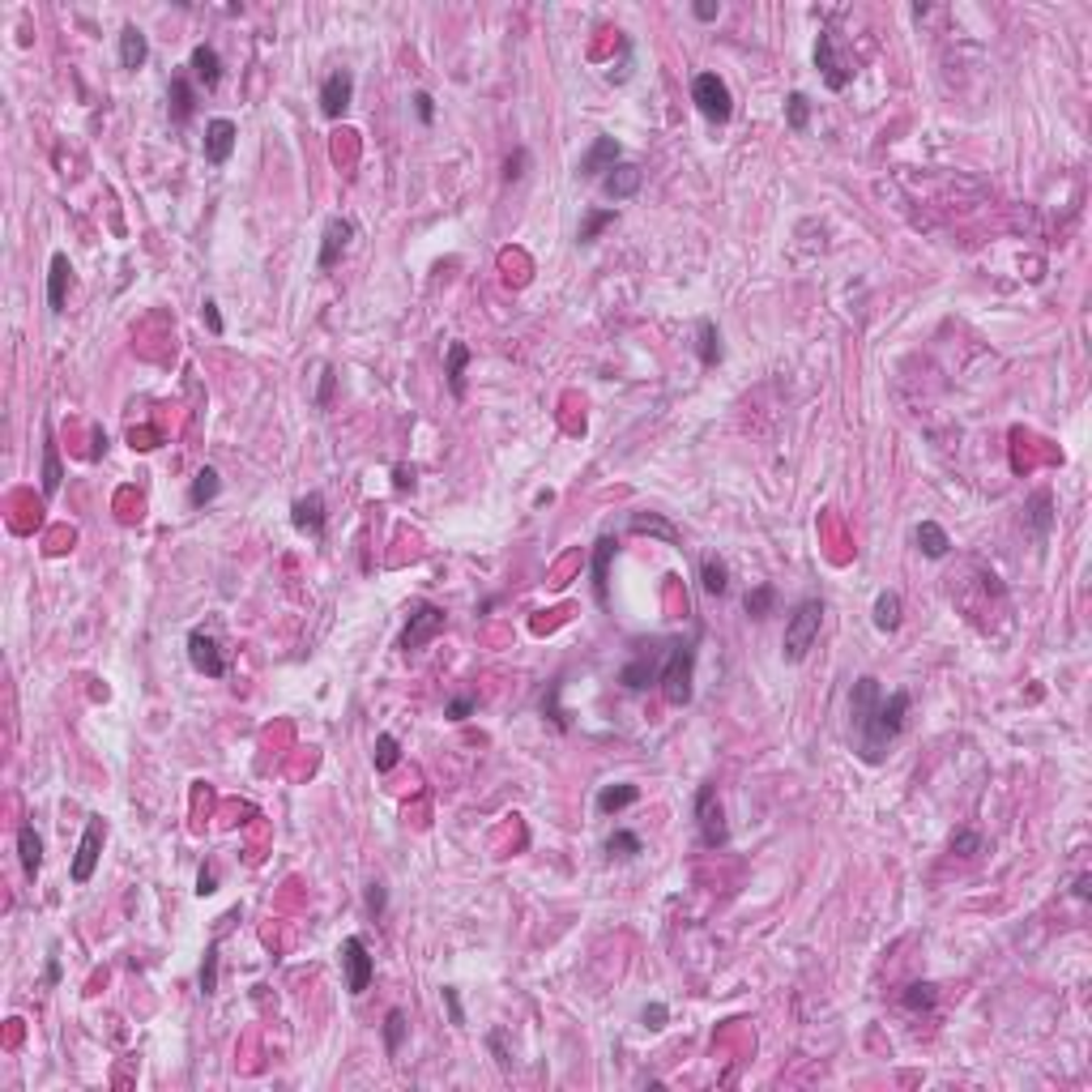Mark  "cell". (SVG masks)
Wrapping results in <instances>:
<instances>
[{"instance_id":"obj_53","label":"cell","mask_w":1092,"mask_h":1092,"mask_svg":"<svg viewBox=\"0 0 1092 1092\" xmlns=\"http://www.w3.org/2000/svg\"><path fill=\"white\" fill-rule=\"evenodd\" d=\"M440 995H444V1007H448V1020H453V1025H457V1028H461V1025H465V1007H461V995H457V986H444V990H440Z\"/></svg>"},{"instance_id":"obj_35","label":"cell","mask_w":1092,"mask_h":1092,"mask_svg":"<svg viewBox=\"0 0 1092 1092\" xmlns=\"http://www.w3.org/2000/svg\"><path fill=\"white\" fill-rule=\"evenodd\" d=\"M935 1003H939L935 982H909L905 995H900V1007H905V1012H935Z\"/></svg>"},{"instance_id":"obj_5","label":"cell","mask_w":1092,"mask_h":1092,"mask_svg":"<svg viewBox=\"0 0 1092 1092\" xmlns=\"http://www.w3.org/2000/svg\"><path fill=\"white\" fill-rule=\"evenodd\" d=\"M696 828H700V845L705 850L730 845V828H725V811H721V798H717L713 781H705L696 790Z\"/></svg>"},{"instance_id":"obj_2","label":"cell","mask_w":1092,"mask_h":1092,"mask_svg":"<svg viewBox=\"0 0 1092 1092\" xmlns=\"http://www.w3.org/2000/svg\"><path fill=\"white\" fill-rule=\"evenodd\" d=\"M696 653H700V628L692 640H675L666 648V666H662V696L675 708H687L696 696Z\"/></svg>"},{"instance_id":"obj_25","label":"cell","mask_w":1092,"mask_h":1092,"mask_svg":"<svg viewBox=\"0 0 1092 1092\" xmlns=\"http://www.w3.org/2000/svg\"><path fill=\"white\" fill-rule=\"evenodd\" d=\"M18 858H22L26 880H39V870H43V837L35 832V823H22V828H18Z\"/></svg>"},{"instance_id":"obj_57","label":"cell","mask_w":1092,"mask_h":1092,"mask_svg":"<svg viewBox=\"0 0 1092 1092\" xmlns=\"http://www.w3.org/2000/svg\"><path fill=\"white\" fill-rule=\"evenodd\" d=\"M1075 896H1080V900L1092 896V880H1088V875H1080V880H1075Z\"/></svg>"},{"instance_id":"obj_16","label":"cell","mask_w":1092,"mask_h":1092,"mask_svg":"<svg viewBox=\"0 0 1092 1092\" xmlns=\"http://www.w3.org/2000/svg\"><path fill=\"white\" fill-rule=\"evenodd\" d=\"M619 154H623V150H619L615 137H593V145L580 154V163H576V175L580 180H598V175H606L610 167L619 163Z\"/></svg>"},{"instance_id":"obj_13","label":"cell","mask_w":1092,"mask_h":1092,"mask_svg":"<svg viewBox=\"0 0 1092 1092\" xmlns=\"http://www.w3.org/2000/svg\"><path fill=\"white\" fill-rule=\"evenodd\" d=\"M235 141H240V128H235V120L213 116L210 124H205V163H213V167L231 163Z\"/></svg>"},{"instance_id":"obj_44","label":"cell","mask_w":1092,"mask_h":1092,"mask_svg":"<svg viewBox=\"0 0 1092 1092\" xmlns=\"http://www.w3.org/2000/svg\"><path fill=\"white\" fill-rule=\"evenodd\" d=\"M474 708H478V696H474V692H465V696L448 700L444 717H448V721H465V717H474Z\"/></svg>"},{"instance_id":"obj_30","label":"cell","mask_w":1092,"mask_h":1092,"mask_svg":"<svg viewBox=\"0 0 1092 1092\" xmlns=\"http://www.w3.org/2000/svg\"><path fill=\"white\" fill-rule=\"evenodd\" d=\"M470 346L465 342H448V350H444V376H448V388H453V397H465V368H470Z\"/></svg>"},{"instance_id":"obj_36","label":"cell","mask_w":1092,"mask_h":1092,"mask_svg":"<svg viewBox=\"0 0 1092 1092\" xmlns=\"http://www.w3.org/2000/svg\"><path fill=\"white\" fill-rule=\"evenodd\" d=\"M606 853L610 858H619V862H632V858L645 853V841H640L632 828H615L610 832V841H606Z\"/></svg>"},{"instance_id":"obj_24","label":"cell","mask_w":1092,"mask_h":1092,"mask_svg":"<svg viewBox=\"0 0 1092 1092\" xmlns=\"http://www.w3.org/2000/svg\"><path fill=\"white\" fill-rule=\"evenodd\" d=\"M167 103H171V120H175V124H188V120H193V111H197V90H193V81H188V73H175V78H171Z\"/></svg>"},{"instance_id":"obj_6","label":"cell","mask_w":1092,"mask_h":1092,"mask_svg":"<svg viewBox=\"0 0 1092 1092\" xmlns=\"http://www.w3.org/2000/svg\"><path fill=\"white\" fill-rule=\"evenodd\" d=\"M444 623H448L444 606H435V602H418V606L410 610V619H406L401 648H406V653H418V648H427L435 636H440V632H444Z\"/></svg>"},{"instance_id":"obj_10","label":"cell","mask_w":1092,"mask_h":1092,"mask_svg":"<svg viewBox=\"0 0 1092 1092\" xmlns=\"http://www.w3.org/2000/svg\"><path fill=\"white\" fill-rule=\"evenodd\" d=\"M350 103H355V73L350 68H333L329 78L320 81V116L342 120Z\"/></svg>"},{"instance_id":"obj_19","label":"cell","mask_w":1092,"mask_h":1092,"mask_svg":"<svg viewBox=\"0 0 1092 1092\" xmlns=\"http://www.w3.org/2000/svg\"><path fill=\"white\" fill-rule=\"evenodd\" d=\"M188 68H193V81L205 90H218L223 86V56H218V48H210V43H197L193 48V60H188Z\"/></svg>"},{"instance_id":"obj_58","label":"cell","mask_w":1092,"mask_h":1092,"mask_svg":"<svg viewBox=\"0 0 1092 1092\" xmlns=\"http://www.w3.org/2000/svg\"><path fill=\"white\" fill-rule=\"evenodd\" d=\"M103 453H107V435L98 431V435H95V448H90V457H95V461H98V457H103Z\"/></svg>"},{"instance_id":"obj_17","label":"cell","mask_w":1092,"mask_h":1092,"mask_svg":"<svg viewBox=\"0 0 1092 1092\" xmlns=\"http://www.w3.org/2000/svg\"><path fill=\"white\" fill-rule=\"evenodd\" d=\"M615 551H619V538H615V533H602L598 546H593V560H590L593 598H598V606H606V602H610V560H615Z\"/></svg>"},{"instance_id":"obj_27","label":"cell","mask_w":1092,"mask_h":1092,"mask_svg":"<svg viewBox=\"0 0 1092 1092\" xmlns=\"http://www.w3.org/2000/svg\"><path fill=\"white\" fill-rule=\"evenodd\" d=\"M632 803H640V785H632V781L602 785L598 790V815H619V811H628Z\"/></svg>"},{"instance_id":"obj_33","label":"cell","mask_w":1092,"mask_h":1092,"mask_svg":"<svg viewBox=\"0 0 1092 1092\" xmlns=\"http://www.w3.org/2000/svg\"><path fill=\"white\" fill-rule=\"evenodd\" d=\"M218 491H223V474H218L213 465H205V470H197L193 487H188V503H193V508H205V503L218 500Z\"/></svg>"},{"instance_id":"obj_49","label":"cell","mask_w":1092,"mask_h":1092,"mask_svg":"<svg viewBox=\"0 0 1092 1092\" xmlns=\"http://www.w3.org/2000/svg\"><path fill=\"white\" fill-rule=\"evenodd\" d=\"M385 909H388V888L385 883H368V913L371 918H385Z\"/></svg>"},{"instance_id":"obj_50","label":"cell","mask_w":1092,"mask_h":1092,"mask_svg":"<svg viewBox=\"0 0 1092 1092\" xmlns=\"http://www.w3.org/2000/svg\"><path fill=\"white\" fill-rule=\"evenodd\" d=\"M640 1020H645V1028H653V1033H658V1028H666L670 1007H666V1003H648L645 1012H640Z\"/></svg>"},{"instance_id":"obj_31","label":"cell","mask_w":1092,"mask_h":1092,"mask_svg":"<svg viewBox=\"0 0 1092 1092\" xmlns=\"http://www.w3.org/2000/svg\"><path fill=\"white\" fill-rule=\"evenodd\" d=\"M700 590H705L708 598H725V593H730V568H725V560H717V555H705V560H700Z\"/></svg>"},{"instance_id":"obj_52","label":"cell","mask_w":1092,"mask_h":1092,"mask_svg":"<svg viewBox=\"0 0 1092 1092\" xmlns=\"http://www.w3.org/2000/svg\"><path fill=\"white\" fill-rule=\"evenodd\" d=\"M415 116L418 124H435V98L427 90H415Z\"/></svg>"},{"instance_id":"obj_40","label":"cell","mask_w":1092,"mask_h":1092,"mask_svg":"<svg viewBox=\"0 0 1092 1092\" xmlns=\"http://www.w3.org/2000/svg\"><path fill=\"white\" fill-rule=\"evenodd\" d=\"M560 692H563V678H555V683L546 687V696H542V713L551 717L555 730H563V735H568L572 721H568V713H563V705H560Z\"/></svg>"},{"instance_id":"obj_23","label":"cell","mask_w":1092,"mask_h":1092,"mask_svg":"<svg viewBox=\"0 0 1092 1092\" xmlns=\"http://www.w3.org/2000/svg\"><path fill=\"white\" fill-rule=\"evenodd\" d=\"M68 282H73V265H68L65 252H56V256H51V265H48V308L56 312V316L65 312Z\"/></svg>"},{"instance_id":"obj_55","label":"cell","mask_w":1092,"mask_h":1092,"mask_svg":"<svg viewBox=\"0 0 1092 1092\" xmlns=\"http://www.w3.org/2000/svg\"><path fill=\"white\" fill-rule=\"evenodd\" d=\"M717 13H721L717 0H696V5H692V18L696 22H717Z\"/></svg>"},{"instance_id":"obj_28","label":"cell","mask_w":1092,"mask_h":1092,"mask_svg":"<svg viewBox=\"0 0 1092 1092\" xmlns=\"http://www.w3.org/2000/svg\"><path fill=\"white\" fill-rule=\"evenodd\" d=\"M145 60H150V39L128 22V26L120 30V68H141Z\"/></svg>"},{"instance_id":"obj_7","label":"cell","mask_w":1092,"mask_h":1092,"mask_svg":"<svg viewBox=\"0 0 1092 1092\" xmlns=\"http://www.w3.org/2000/svg\"><path fill=\"white\" fill-rule=\"evenodd\" d=\"M103 841H107L103 815H90L86 832H81V841H78V853H73V866H68L73 883H90V880H95V866H98V858H103Z\"/></svg>"},{"instance_id":"obj_56","label":"cell","mask_w":1092,"mask_h":1092,"mask_svg":"<svg viewBox=\"0 0 1092 1092\" xmlns=\"http://www.w3.org/2000/svg\"><path fill=\"white\" fill-rule=\"evenodd\" d=\"M393 487L397 491H415V470L410 465H393Z\"/></svg>"},{"instance_id":"obj_26","label":"cell","mask_w":1092,"mask_h":1092,"mask_svg":"<svg viewBox=\"0 0 1092 1092\" xmlns=\"http://www.w3.org/2000/svg\"><path fill=\"white\" fill-rule=\"evenodd\" d=\"M696 355H700V368H717L721 363V329H717V320L700 316L696 320Z\"/></svg>"},{"instance_id":"obj_9","label":"cell","mask_w":1092,"mask_h":1092,"mask_svg":"<svg viewBox=\"0 0 1092 1092\" xmlns=\"http://www.w3.org/2000/svg\"><path fill=\"white\" fill-rule=\"evenodd\" d=\"M662 666H666V653L658 645H645L636 648V658L628 666L619 670V683L628 687V692H645V687H653L662 678Z\"/></svg>"},{"instance_id":"obj_43","label":"cell","mask_w":1092,"mask_h":1092,"mask_svg":"<svg viewBox=\"0 0 1092 1092\" xmlns=\"http://www.w3.org/2000/svg\"><path fill=\"white\" fill-rule=\"evenodd\" d=\"M986 850V841H982V832H973V828H960L956 837H952V853L956 858H977V853Z\"/></svg>"},{"instance_id":"obj_34","label":"cell","mask_w":1092,"mask_h":1092,"mask_svg":"<svg viewBox=\"0 0 1092 1092\" xmlns=\"http://www.w3.org/2000/svg\"><path fill=\"white\" fill-rule=\"evenodd\" d=\"M619 223V213L615 210H585V218H580V231H576V243L580 248H590L593 240H598L606 226Z\"/></svg>"},{"instance_id":"obj_22","label":"cell","mask_w":1092,"mask_h":1092,"mask_svg":"<svg viewBox=\"0 0 1092 1092\" xmlns=\"http://www.w3.org/2000/svg\"><path fill=\"white\" fill-rule=\"evenodd\" d=\"M1025 521H1028V530H1033L1037 542L1050 538V530H1054V495L1050 491H1033V495H1028V500H1025Z\"/></svg>"},{"instance_id":"obj_38","label":"cell","mask_w":1092,"mask_h":1092,"mask_svg":"<svg viewBox=\"0 0 1092 1092\" xmlns=\"http://www.w3.org/2000/svg\"><path fill=\"white\" fill-rule=\"evenodd\" d=\"M785 124H790V133H807V124H811V98L803 90H794L785 98Z\"/></svg>"},{"instance_id":"obj_54","label":"cell","mask_w":1092,"mask_h":1092,"mask_svg":"<svg viewBox=\"0 0 1092 1092\" xmlns=\"http://www.w3.org/2000/svg\"><path fill=\"white\" fill-rule=\"evenodd\" d=\"M60 977H65V968H60V952L51 948L48 952V968H43V986H48V990L60 986Z\"/></svg>"},{"instance_id":"obj_18","label":"cell","mask_w":1092,"mask_h":1092,"mask_svg":"<svg viewBox=\"0 0 1092 1092\" xmlns=\"http://www.w3.org/2000/svg\"><path fill=\"white\" fill-rule=\"evenodd\" d=\"M640 180H645V171H640L636 163H615L602 175V193H606L610 201H632V197L640 193Z\"/></svg>"},{"instance_id":"obj_3","label":"cell","mask_w":1092,"mask_h":1092,"mask_svg":"<svg viewBox=\"0 0 1092 1092\" xmlns=\"http://www.w3.org/2000/svg\"><path fill=\"white\" fill-rule=\"evenodd\" d=\"M820 623H823V602L820 598H803L794 606V615L785 619V636H781V658L790 666L807 662L811 645L820 640Z\"/></svg>"},{"instance_id":"obj_11","label":"cell","mask_w":1092,"mask_h":1092,"mask_svg":"<svg viewBox=\"0 0 1092 1092\" xmlns=\"http://www.w3.org/2000/svg\"><path fill=\"white\" fill-rule=\"evenodd\" d=\"M358 235V226H355V218H329L325 223V235H320V256H316V269L320 273H329L333 265L346 256V248H350V240Z\"/></svg>"},{"instance_id":"obj_14","label":"cell","mask_w":1092,"mask_h":1092,"mask_svg":"<svg viewBox=\"0 0 1092 1092\" xmlns=\"http://www.w3.org/2000/svg\"><path fill=\"white\" fill-rule=\"evenodd\" d=\"M290 525L308 538H325V525H329V513H325V495L308 491L303 500L290 503Z\"/></svg>"},{"instance_id":"obj_45","label":"cell","mask_w":1092,"mask_h":1092,"mask_svg":"<svg viewBox=\"0 0 1092 1092\" xmlns=\"http://www.w3.org/2000/svg\"><path fill=\"white\" fill-rule=\"evenodd\" d=\"M333 388H338V371L325 363V368H320V388H316V410H329L333 406Z\"/></svg>"},{"instance_id":"obj_20","label":"cell","mask_w":1092,"mask_h":1092,"mask_svg":"<svg viewBox=\"0 0 1092 1092\" xmlns=\"http://www.w3.org/2000/svg\"><path fill=\"white\" fill-rule=\"evenodd\" d=\"M628 530L640 533V538H662L666 546H683V533H678L675 521H670V517H662V513H632Z\"/></svg>"},{"instance_id":"obj_48","label":"cell","mask_w":1092,"mask_h":1092,"mask_svg":"<svg viewBox=\"0 0 1092 1092\" xmlns=\"http://www.w3.org/2000/svg\"><path fill=\"white\" fill-rule=\"evenodd\" d=\"M213 892H218V866L201 862V870H197V896H213Z\"/></svg>"},{"instance_id":"obj_1","label":"cell","mask_w":1092,"mask_h":1092,"mask_svg":"<svg viewBox=\"0 0 1092 1092\" xmlns=\"http://www.w3.org/2000/svg\"><path fill=\"white\" fill-rule=\"evenodd\" d=\"M909 692H888L883 696L880 678L862 675L850 692V735H853V755L862 764H883L888 751L896 747V738L905 735V717H909Z\"/></svg>"},{"instance_id":"obj_4","label":"cell","mask_w":1092,"mask_h":1092,"mask_svg":"<svg viewBox=\"0 0 1092 1092\" xmlns=\"http://www.w3.org/2000/svg\"><path fill=\"white\" fill-rule=\"evenodd\" d=\"M692 103H696V111L708 124H730V116H735V95H730L725 78H717V73H696Z\"/></svg>"},{"instance_id":"obj_29","label":"cell","mask_w":1092,"mask_h":1092,"mask_svg":"<svg viewBox=\"0 0 1092 1092\" xmlns=\"http://www.w3.org/2000/svg\"><path fill=\"white\" fill-rule=\"evenodd\" d=\"M913 538H918V551L926 555V560H943V555L952 551V538L939 521H922L918 530H913Z\"/></svg>"},{"instance_id":"obj_8","label":"cell","mask_w":1092,"mask_h":1092,"mask_svg":"<svg viewBox=\"0 0 1092 1092\" xmlns=\"http://www.w3.org/2000/svg\"><path fill=\"white\" fill-rule=\"evenodd\" d=\"M342 968H346V990L350 995H363V990L371 986V977H376V960H371V952H368V943L358 935H350V939H342Z\"/></svg>"},{"instance_id":"obj_47","label":"cell","mask_w":1092,"mask_h":1092,"mask_svg":"<svg viewBox=\"0 0 1092 1092\" xmlns=\"http://www.w3.org/2000/svg\"><path fill=\"white\" fill-rule=\"evenodd\" d=\"M201 320H205V329H210L213 338H223V333H226V320H223V312H218V303H213V299L201 303Z\"/></svg>"},{"instance_id":"obj_51","label":"cell","mask_w":1092,"mask_h":1092,"mask_svg":"<svg viewBox=\"0 0 1092 1092\" xmlns=\"http://www.w3.org/2000/svg\"><path fill=\"white\" fill-rule=\"evenodd\" d=\"M487 1045H491V1054H495V1063H500V1071H508V1067H513V1054L503 1050V1028H491V1033H487Z\"/></svg>"},{"instance_id":"obj_37","label":"cell","mask_w":1092,"mask_h":1092,"mask_svg":"<svg viewBox=\"0 0 1092 1092\" xmlns=\"http://www.w3.org/2000/svg\"><path fill=\"white\" fill-rule=\"evenodd\" d=\"M406 1033H410V1020L401 1007H393V1012L385 1015V1054L388 1058H397L401 1054V1045H406Z\"/></svg>"},{"instance_id":"obj_42","label":"cell","mask_w":1092,"mask_h":1092,"mask_svg":"<svg viewBox=\"0 0 1092 1092\" xmlns=\"http://www.w3.org/2000/svg\"><path fill=\"white\" fill-rule=\"evenodd\" d=\"M201 995H218V939H213L210 948H205V960H201Z\"/></svg>"},{"instance_id":"obj_21","label":"cell","mask_w":1092,"mask_h":1092,"mask_svg":"<svg viewBox=\"0 0 1092 1092\" xmlns=\"http://www.w3.org/2000/svg\"><path fill=\"white\" fill-rule=\"evenodd\" d=\"M43 495H56L60 483H65V465H60V444H56V431H51V423H43Z\"/></svg>"},{"instance_id":"obj_41","label":"cell","mask_w":1092,"mask_h":1092,"mask_svg":"<svg viewBox=\"0 0 1092 1092\" xmlns=\"http://www.w3.org/2000/svg\"><path fill=\"white\" fill-rule=\"evenodd\" d=\"M747 615L751 619H768L773 615V606H777V590L773 585H755V590H747Z\"/></svg>"},{"instance_id":"obj_12","label":"cell","mask_w":1092,"mask_h":1092,"mask_svg":"<svg viewBox=\"0 0 1092 1092\" xmlns=\"http://www.w3.org/2000/svg\"><path fill=\"white\" fill-rule=\"evenodd\" d=\"M188 662H193V670L205 678L226 675V653L218 648V640H213L210 632H188Z\"/></svg>"},{"instance_id":"obj_32","label":"cell","mask_w":1092,"mask_h":1092,"mask_svg":"<svg viewBox=\"0 0 1092 1092\" xmlns=\"http://www.w3.org/2000/svg\"><path fill=\"white\" fill-rule=\"evenodd\" d=\"M900 593L896 590H883L880 598H875V610H870V619H875V628L883 632V636H892V632L900 628Z\"/></svg>"},{"instance_id":"obj_39","label":"cell","mask_w":1092,"mask_h":1092,"mask_svg":"<svg viewBox=\"0 0 1092 1092\" xmlns=\"http://www.w3.org/2000/svg\"><path fill=\"white\" fill-rule=\"evenodd\" d=\"M371 764H376V773H393L397 764H401V743H397L393 735H376V747H371Z\"/></svg>"},{"instance_id":"obj_15","label":"cell","mask_w":1092,"mask_h":1092,"mask_svg":"<svg viewBox=\"0 0 1092 1092\" xmlns=\"http://www.w3.org/2000/svg\"><path fill=\"white\" fill-rule=\"evenodd\" d=\"M815 68L823 73V86H828L832 95H841V90L850 86V78H853L850 68L837 60V48H832V35H828V30H820V39H815Z\"/></svg>"},{"instance_id":"obj_46","label":"cell","mask_w":1092,"mask_h":1092,"mask_svg":"<svg viewBox=\"0 0 1092 1092\" xmlns=\"http://www.w3.org/2000/svg\"><path fill=\"white\" fill-rule=\"evenodd\" d=\"M525 167H530V150H517V154H508V163H503V184H517L525 175Z\"/></svg>"}]
</instances>
